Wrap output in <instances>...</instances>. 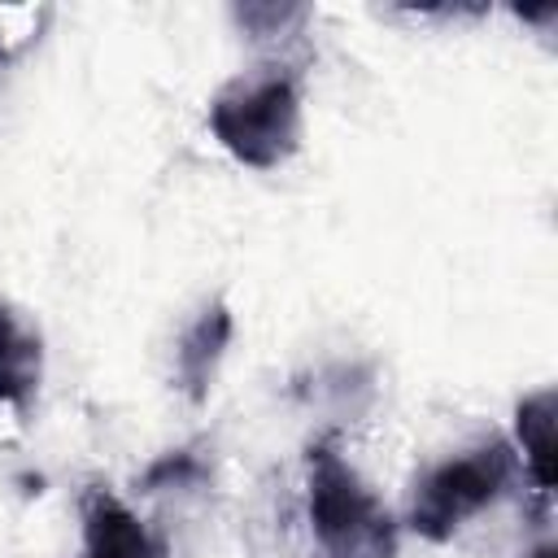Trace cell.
Here are the masks:
<instances>
[{
	"instance_id": "cell-1",
	"label": "cell",
	"mask_w": 558,
	"mask_h": 558,
	"mask_svg": "<svg viewBox=\"0 0 558 558\" xmlns=\"http://www.w3.org/2000/svg\"><path fill=\"white\" fill-rule=\"evenodd\" d=\"M214 140L248 170H279L301 148V74L283 61L257 65L222 83L209 100Z\"/></svg>"
},
{
	"instance_id": "cell-2",
	"label": "cell",
	"mask_w": 558,
	"mask_h": 558,
	"mask_svg": "<svg viewBox=\"0 0 558 558\" xmlns=\"http://www.w3.org/2000/svg\"><path fill=\"white\" fill-rule=\"evenodd\" d=\"M305 506L327 558H397V519L344 462L336 436H318L305 449Z\"/></svg>"
},
{
	"instance_id": "cell-3",
	"label": "cell",
	"mask_w": 558,
	"mask_h": 558,
	"mask_svg": "<svg viewBox=\"0 0 558 558\" xmlns=\"http://www.w3.org/2000/svg\"><path fill=\"white\" fill-rule=\"evenodd\" d=\"M519 480V453L506 436H488L436 466H427L418 480H414V493H410V532L432 541V545H445L458 536V527L466 519H475L480 510L497 506L510 484Z\"/></svg>"
},
{
	"instance_id": "cell-4",
	"label": "cell",
	"mask_w": 558,
	"mask_h": 558,
	"mask_svg": "<svg viewBox=\"0 0 558 558\" xmlns=\"http://www.w3.org/2000/svg\"><path fill=\"white\" fill-rule=\"evenodd\" d=\"M83 558H170L166 541L109 488L83 493Z\"/></svg>"
},
{
	"instance_id": "cell-5",
	"label": "cell",
	"mask_w": 558,
	"mask_h": 558,
	"mask_svg": "<svg viewBox=\"0 0 558 558\" xmlns=\"http://www.w3.org/2000/svg\"><path fill=\"white\" fill-rule=\"evenodd\" d=\"M231 336H235V318H231L227 301H209L183 327V336L174 344V384L192 405H201L209 397V384L218 375V362H222Z\"/></svg>"
},
{
	"instance_id": "cell-6",
	"label": "cell",
	"mask_w": 558,
	"mask_h": 558,
	"mask_svg": "<svg viewBox=\"0 0 558 558\" xmlns=\"http://www.w3.org/2000/svg\"><path fill=\"white\" fill-rule=\"evenodd\" d=\"M44 379V336L9 301H0V405L26 414Z\"/></svg>"
},
{
	"instance_id": "cell-7",
	"label": "cell",
	"mask_w": 558,
	"mask_h": 558,
	"mask_svg": "<svg viewBox=\"0 0 558 558\" xmlns=\"http://www.w3.org/2000/svg\"><path fill=\"white\" fill-rule=\"evenodd\" d=\"M554 405L558 392L554 388H536L514 405V453L523 475L536 484L541 497L554 493Z\"/></svg>"
},
{
	"instance_id": "cell-8",
	"label": "cell",
	"mask_w": 558,
	"mask_h": 558,
	"mask_svg": "<svg viewBox=\"0 0 558 558\" xmlns=\"http://www.w3.org/2000/svg\"><path fill=\"white\" fill-rule=\"evenodd\" d=\"M310 9L305 4H235V22L253 44H292L296 31L305 26Z\"/></svg>"
},
{
	"instance_id": "cell-9",
	"label": "cell",
	"mask_w": 558,
	"mask_h": 558,
	"mask_svg": "<svg viewBox=\"0 0 558 558\" xmlns=\"http://www.w3.org/2000/svg\"><path fill=\"white\" fill-rule=\"evenodd\" d=\"M205 475H209V466H205V458L196 453V449H170V453H161L148 471H144V493H161V488H201L205 484Z\"/></svg>"
},
{
	"instance_id": "cell-10",
	"label": "cell",
	"mask_w": 558,
	"mask_h": 558,
	"mask_svg": "<svg viewBox=\"0 0 558 558\" xmlns=\"http://www.w3.org/2000/svg\"><path fill=\"white\" fill-rule=\"evenodd\" d=\"M527 558H558V549H554V541H541V545H536Z\"/></svg>"
},
{
	"instance_id": "cell-11",
	"label": "cell",
	"mask_w": 558,
	"mask_h": 558,
	"mask_svg": "<svg viewBox=\"0 0 558 558\" xmlns=\"http://www.w3.org/2000/svg\"><path fill=\"white\" fill-rule=\"evenodd\" d=\"M0 22H4V13H0ZM4 61H9V44H4V26H0V70H4Z\"/></svg>"
}]
</instances>
